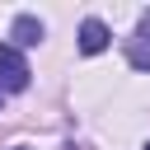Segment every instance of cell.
Listing matches in <instances>:
<instances>
[{
    "label": "cell",
    "instance_id": "7",
    "mask_svg": "<svg viewBox=\"0 0 150 150\" xmlns=\"http://www.w3.org/2000/svg\"><path fill=\"white\" fill-rule=\"evenodd\" d=\"M0 98H5V89H0Z\"/></svg>",
    "mask_w": 150,
    "mask_h": 150
},
{
    "label": "cell",
    "instance_id": "3",
    "mask_svg": "<svg viewBox=\"0 0 150 150\" xmlns=\"http://www.w3.org/2000/svg\"><path fill=\"white\" fill-rule=\"evenodd\" d=\"M9 38H14V47H38V42L47 38V28H42L38 14H19V19L9 23Z\"/></svg>",
    "mask_w": 150,
    "mask_h": 150
},
{
    "label": "cell",
    "instance_id": "8",
    "mask_svg": "<svg viewBox=\"0 0 150 150\" xmlns=\"http://www.w3.org/2000/svg\"><path fill=\"white\" fill-rule=\"evenodd\" d=\"M145 150H150V141H145Z\"/></svg>",
    "mask_w": 150,
    "mask_h": 150
},
{
    "label": "cell",
    "instance_id": "2",
    "mask_svg": "<svg viewBox=\"0 0 150 150\" xmlns=\"http://www.w3.org/2000/svg\"><path fill=\"white\" fill-rule=\"evenodd\" d=\"M127 61H131L136 70H150V9L141 14V23H136V33L127 38Z\"/></svg>",
    "mask_w": 150,
    "mask_h": 150
},
{
    "label": "cell",
    "instance_id": "4",
    "mask_svg": "<svg viewBox=\"0 0 150 150\" xmlns=\"http://www.w3.org/2000/svg\"><path fill=\"white\" fill-rule=\"evenodd\" d=\"M108 42H112V33H108L103 19H84V23H80V52H84V56H98Z\"/></svg>",
    "mask_w": 150,
    "mask_h": 150
},
{
    "label": "cell",
    "instance_id": "1",
    "mask_svg": "<svg viewBox=\"0 0 150 150\" xmlns=\"http://www.w3.org/2000/svg\"><path fill=\"white\" fill-rule=\"evenodd\" d=\"M28 80H33V70H28L23 52H19L14 42H0V89H5V94H23Z\"/></svg>",
    "mask_w": 150,
    "mask_h": 150
},
{
    "label": "cell",
    "instance_id": "6",
    "mask_svg": "<svg viewBox=\"0 0 150 150\" xmlns=\"http://www.w3.org/2000/svg\"><path fill=\"white\" fill-rule=\"evenodd\" d=\"M66 150H80V145H66Z\"/></svg>",
    "mask_w": 150,
    "mask_h": 150
},
{
    "label": "cell",
    "instance_id": "5",
    "mask_svg": "<svg viewBox=\"0 0 150 150\" xmlns=\"http://www.w3.org/2000/svg\"><path fill=\"white\" fill-rule=\"evenodd\" d=\"M9 150H28V145H9Z\"/></svg>",
    "mask_w": 150,
    "mask_h": 150
}]
</instances>
